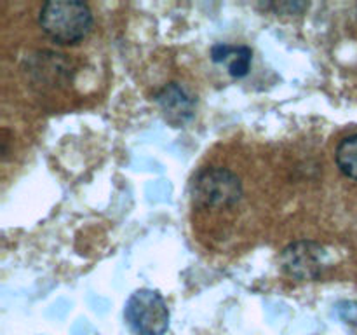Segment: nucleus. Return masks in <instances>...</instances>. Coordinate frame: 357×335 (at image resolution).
Masks as SVG:
<instances>
[{
    "mask_svg": "<svg viewBox=\"0 0 357 335\" xmlns=\"http://www.w3.org/2000/svg\"><path fill=\"white\" fill-rule=\"evenodd\" d=\"M38 23L51 40L58 44H77L93 28V13L77 0H51L40 7Z\"/></svg>",
    "mask_w": 357,
    "mask_h": 335,
    "instance_id": "1",
    "label": "nucleus"
},
{
    "mask_svg": "<svg viewBox=\"0 0 357 335\" xmlns=\"http://www.w3.org/2000/svg\"><path fill=\"white\" fill-rule=\"evenodd\" d=\"M243 195V184L227 168H206L192 184L194 204L202 209H227L237 204Z\"/></svg>",
    "mask_w": 357,
    "mask_h": 335,
    "instance_id": "2",
    "label": "nucleus"
},
{
    "mask_svg": "<svg viewBox=\"0 0 357 335\" xmlns=\"http://www.w3.org/2000/svg\"><path fill=\"white\" fill-rule=\"evenodd\" d=\"M126 321L136 335H164L169 327V309L153 290H136L126 302Z\"/></svg>",
    "mask_w": 357,
    "mask_h": 335,
    "instance_id": "3",
    "label": "nucleus"
},
{
    "mask_svg": "<svg viewBox=\"0 0 357 335\" xmlns=\"http://www.w3.org/2000/svg\"><path fill=\"white\" fill-rule=\"evenodd\" d=\"M326 265L328 253L314 241H296L286 246L281 253V267L286 274L302 281L319 278Z\"/></svg>",
    "mask_w": 357,
    "mask_h": 335,
    "instance_id": "4",
    "label": "nucleus"
},
{
    "mask_svg": "<svg viewBox=\"0 0 357 335\" xmlns=\"http://www.w3.org/2000/svg\"><path fill=\"white\" fill-rule=\"evenodd\" d=\"M157 103L160 105L166 117L174 124H183L194 115V98L178 84H169L157 94Z\"/></svg>",
    "mask_w": 357,
    "mask_h": 335,
    "instance_id": "5",
    "label": "nucleus"
},
{
    "mask_svg": "<svg viewBox=\"0 0 357 335\" xmlns=\"http://www.w3.org/2000/svg\"><path fill=\"white\" fill-rule=\"evenodd\" d=\"M211 59L218 65H225L230 75L241 79L250 73L253 52L248 45L216 44L211 47Z\"/></svg>",
    "mask_w": 357,
    "mask_h": 335,
    "instance_id": "6",
    "label": "nucleus"
},
{
    "mask_svg": "<svg viewBox=\"0 0 357 335\" xmlns=\"http://www.w3.org/2000/svg\"><path fill=\"white\" fill-rule=\"evenodd\" d=\"M335 161L345 177L357 180V135L342 140L335 150Z\"/></svg>",
    "mask_w": 357,
    "mask_h": 335,
    "instance_id": "7",
    "label": "nucleus"
}]
</instances>
